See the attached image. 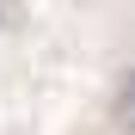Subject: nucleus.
<instances>
[{"mask_svg":"<svg viewBox=\"0 0 135 135\" xmlns=\"http://www.w3.org/2000/svg\"><path fill=\"white\" fill-rule=\"evenodd\" d=\"M110 117H117V129L135 135V68H123L117 86H110Z\"/></svg>","mask_w":135,"mask_h":135,"instance_id":"1","label":"nucleus"},{"mask_svg":"<svg viewBox=\"0 0 135 135\" xmlns=\"http://www.w3.org/2000/svg\"><path fill=\"white\" fill-rule=\"evenodd\" d=\"M12 25V0H0V31H6Z\"/></svg>","mask_w":135,"mask_h":135,"instance_id":"2","label":"nucleus"}]
</instances>
